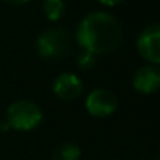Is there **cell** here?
<instances>
[{"label": "cell", "instance_id": "cell-12", "mask_svg": "<svg viewBox=\"0 0 160 160\" xmlns=\"http://www.w3.org/2000/svg\"><path fill=\"white\" fill-rule=\"evenodd\" d=\"M3 2L11 3V5H25V3H28L30 0H3Z\"/></svg>", "mask_w": 160, "mask_h": 160}, {"label": "cell", "instance_id": "cell-5", "mask_svg": "<svg viewBox=\"0 0 160 160\" xmlns=\"http://www.w3.org/2000/svg\"><path fill=\"white\" fill-rule=\"evenodd\" d=\"M137 52L149 64L160 67V23L146 27L137 38Z\"/></svg>", "mask_w": 160, "mask_h": 160}, {"label": "cell", "instance_id": "cell-2", "mask_svg": "<svg viewBox=\"0 0 160 160\" xmlns=\"http://www.w3.org/2000/svg\"><path fill=\"white\" fill-rule=\"evenodd\" d=\"M42 109L31 100H17L6 109V123L9 129L28 132L36 129L42 121Z\"/></svg>", "mask_w": 160, "mask_h": 160}, {"label": "cell", "instance_id": "cell-10", "mask_svg": "<svg viewBox=\"0 0 160 160\" xmlns=\"http://www.w3.org/2000/svg\"><path fill=\"white\" fill-rule=\"evenodd\" d=\"M97 58H98V56H95L93 53L82 50V52H79V54L76 56V65H78L79 70H84V72L92 70V68L97 65Z\"/></svg>", "mask_w": 160, "mask_h": 160}, {"label": "cell", "instance_id": "cell-1", "mask_svg": "<svg viewBox=\"0 0 160 160\" xmlns=\"http://www.w3.org/2000/svg\"><path fill=\"white\" fill-rule=\"evenodd\" d=\"M78 45L95 56L115 52L123 39V30L118 19L106 11L86 14L76 28Z\"/></svg>", "mask_w": 160, "mask_h": 160}, {"label": "cell", "instance_id": "cell-4", "mask_svg": "<svg viewBox=\"0 0 160 160\" xmlns=\"http://www.w3.org/2000/svg\"><path fill=\"white\" fill-rule=\"evenodd\" d=\"M118 107L117 95L104 87L92 90L86 97V109L95 118H106L110 117Z\"/></svg>", "mask_w": 160, "mask_h": 160}, {"label": "cell", "instance_id": "cell-11", "mask_svg": "<svg viewBox=\"0 0 160 160\" xmlns=\"http://www.w3.org/2000/svg\"><path fill=\"white\" fill-rule=\"evenodd\" d=\"M101 5H104V6H115V5H118V3H121L123 0H98Z\"/></svg>", "mask_w": 160, "mask_h": 160}, {"label": "cell", "instance_id": "cell-13", "mask_svg": "<svg viewBox=\"0 0 160 160\" xmlns=\"http://www.w3.org/2000/svg\"><path fill=\"white\" fill-rule=\"evenodd\" d=\"M8 129H9V124L6 123V120L0 121V131H8Z\"/></svg>", "mask_w": 160, "mask_h": 160}, {"label": "cell", "instance_id": "cell-6", "mask_svg": "<svg viewBox=\"0 0 160 160\" xmlns=\"http://www.w3.org/2000/svg\"><path fill=\"white\" fill-rule=\"evenodd\" d=\"M134 89L142 95H152L160 90V67L154 64H145L137 68L132 76Z\"/></svg>", "mask_w": 160, "mask_h": 160}, {"label": "cell", "instance_id": "cell-3", "mask_svg": "<svg viewBox=\"0 0 160 160\" xmlns=\"http://www.w3.org/2000/svg\"><path fill=\"white\" fill-rule=\"evenodd\" d=\"M36 48L42 59H61L72 48L70 33L62 28H47L39 34Z\"/></svg>", "mask_w": 160, "mask_h": 160}, {"label": "cell", "instance_id": "cell-7", "mask_svg": "<svg viewBox=\"0 0 160 160\" xmlns=\"http://www.w3.org/2000/svg\"><path fill=\"white\" fill-rule=\"evenodd\" d=\"M52 89L58 98H61L64 101H70V100H76L78 97H81L84 84L79 79V76H76L75 73L65 72L54 78Z\"/></svg>", "mask_w": 160, "mask_h": 160}, {"label": "cell", "instance_id": "cell-9", "mask_svg": "<svg viewBox=\"0 0 160 160\" xmlns=\"http://www.w3.org/2000/svg\"><path fill=\"white\" fill-rule=\"evenodd\" d=\"M81 148L75 143H62L52 154V160H79Z\"/></svg>", "mask_w": 160, "mask_h": 160}, {"label": "cell", "instance_id": "cell-8", "mask_svg": "<svg viewBox=\"0 0 160 160\" xmlns=\"http://www.w3.org/2000/svg\"><path fill=\"white\" fill-rule=\"evenodd\" d=\"M42 12L48 22H58L65 12V2L64 0H44Z\"/></svg>", "mask_w": 160, "mask_h": 160}]
</instances>
